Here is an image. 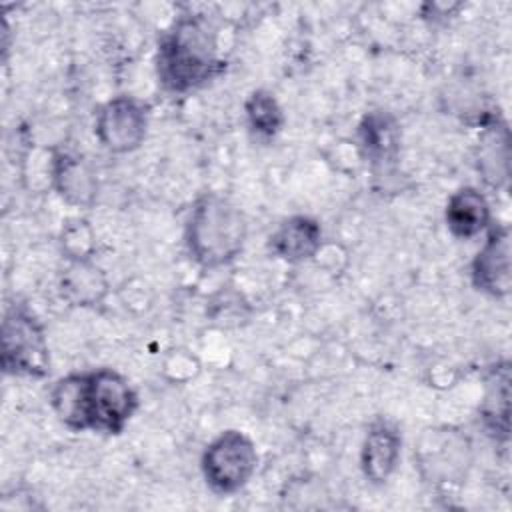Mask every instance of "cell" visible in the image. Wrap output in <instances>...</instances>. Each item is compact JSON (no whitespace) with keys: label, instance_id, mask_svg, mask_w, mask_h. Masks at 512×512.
<instances>
[{"label":"cell","instance_id":"obj_17","mask_svg":"<svg viewBox=\"0 0 512 512\" xmlns=\"http://www.w3.org/2000/svg\"><path fill=\"white\" fill-rule=\"evenodd\" d=\"M60 252L66 260H90L96 252V232L86 218H68L58 236Z\"/></svg>","mask_w":512,"mask_h":512},{"label":"cell","instance_id":"obj_9","mask_svg":"<svg viewBox=\"0 0 512 512\" xmlns=\"http://www.w3.org/2000/svg\"><path fill=\"white\" fill-rule=\"evenodd\" d=\"M52 188L66 204L90 208L98 196V178L94 168L80 154L54 150Z\"/></svg>","mask_w":512,"mask_h":512},{"label":"cell","instance_id":"obj_4","mask_svg":"<svg viewBox=\"0 0 512 512\" xmlns=\"http://www.w3.org/2000/svg\"><path fill=\"white\" fill-rule=\"evenodd\" d=\"M2 370L8 376L44 378L50 372V348L42 322L22 304L4 312Z\"/></svg>","mask_w":512,"mask_h":512},{"label":"cell","instance_id":"obj_3","mask_svg":"<svg viewBox=\"0 0 512 512\" xmlns=\"http://www.w3.org/2000/svg\"><path fill=\"white\" fill-rule=\"evenodd\" d=\"M246 236V218L226 196L206 192L194 200L186 218L184 244L198 266L206 270L228 266L242 252Z\"/></svg>","mask_w":512,"mask_h":512},{"label":"cell","instance_id":"obj_10","mask_svg":"<svg viewBox=\"0 0 512 512\" xmlns=\"http://www.w3.org/2000/svg\"><path fill=\"white\" fill-rule=\"evenodd\" d=\"M356 146L364 160L374 168H386L396 162L400 152V126L386 110L366 112L356 130Z\"/></svg>","mask_w":512,"mask_h":512},{"label":"cell","instance_id":"obj_16","mask_svg":"<svg viewBox=\"0 0 512 512\" xmlns=\"http://www.w3.org/2000/svg\"><path fill=\"white\" fill-rule=\"evenodd\" d=\"M244 114L250 130L262 138H274L286 124V116L278 98L264 88L250 92L244 102Z\"/></svg>","mask_w":512,"mask_h":512},{"label":"cell","instance_id":"obj_6","mask_svg":"<svg viewBox=\"0 0 512 512\" xmlns=\"http://www.w3.org/2000/svg\"><path fill=\"white\" fill-rule=\"evenodd\" d=\"M94 134L112 154L134 152L148 134V108L132 96H114L98 108Z\"/></svg>","mask_w":512,"mask_h":512},{"label":"cell","instance_id":"obj_11","mask_svg":"<svg viewBox=\"0 0 512 512\" xmlns=\"http://www.w3.org/2000/svg\"><path fill=\"white\" fill-rule=\"evenodd\" d=\"M268 246L274 256L288 264L312 260L322 250V226L306 214L290 216L270 234Z\"/></svg>","mask_w":512,"mask_h":512},{"label":"cell","instance_id":"obj_7","mask_svg":"<svg viewBox=\"0 0 512 512\" xmlns=\"http://www.w3.org/2000/svg\"><path fill=\"white\" fill-rule=\"evenodd\" d=\"M486 232L470 262V280L478 292L502 300L512 290V236L506 224H492Z\"/></svg>","mask_w":512,"mask_h":512},{"label":"cell","instance_id":"obj_18","mask_svg":"<svg viewBox=\"0 0 512 512\" xmlns=\"http://www.w3.org/2000/svg\"><path fill=\"white\" fill-rule=\"evenodd\" d=\"M198 370H200L198 360L192 354H188L186 350H172V354L168 356V360L164 364L166 376L174 382L190 380L198 374Z\"/></svg>","mask_w":512,"mask_h":512},{"label":"cell","instance_id":"obj_5","mask_svg":"<svg viewBox=\"0 0 512 512\" xmlns=\"http://www.w3.org/2000/svg\"><path fill=\"white\" fill-rule=\"evenodd\" d=\"M258 468V452L250 436L240 430L220 432L202 452L200 470L206 486L216 494L242 490Z\"/></svg>","mask_w":512,"mask_h":512},{"label":"cell","instance_id":"obj_15","mask_svg":"<svg viewBox=\"0 0 512 512\" xmlns=\"http://www.w3.org/2000/svg\"><path fill=\"white\" fill-rule=\"evenodd\" d=\"M484 428L498 440L510 438V364L502 362L492 368L486 378V392L480 404Z\"/></svg>","mask_w":512,"mask_h":512},{"label":"cell","instance_id":"obj_2","mask_svg":"<svg viewBox=\"0 0 512 512\" xmlns=\"http://www.w3.org/2000/svg\"><path fill=\"white\" fill-rule=\"evenodd\" d=\"M216 28L196 14H184L158 42L156 76L164 90L186 94L214 80L224 68Z\"/></svg>","mask_w":512,"mask_h":512},{"label":"cell","instance_id":"obj_1","mask_svg":"<svg viewBox=\"0 0 512 512\" xmlns=\"http://www.w3.org/2000/svg\"><path fill=\"white\" fill-rule=\"evenodd\" d=\"M56 418L72 432L118 436L138 410V394L114 368H94L62 376L50 388Z\"/></svg>","mask_w":512,"mask_h":512},{"label":"cell","instance_id":"obj_14","mask_svg":"<svg viewBox=\"0 0 512 512\" xmlns=\"http://www.w3.org/2000/svg\"><path fill=\"white\" fill-rule=\"evenodd\" d=\"M478 172L492 188H504L510 180V130L500 118H492L478 142Z\"/></svg>","mask_w":512,"mask_h":512},{"label":"cell","instance_id":"obj_8","mask_svg":"<svg viewBox=\"0 0 512 512\" xmlns=\"http://www.w3.org/2000/svg\"><path fill=\"white\" fill-rule=\"evenodd\" d=\"M402 450V436L388 420H374L360 448V468L370 484H384L394 474Z\"/></svg>","mask_w":512,"mask_h":512},{"label":"cell","instance_id":"obj_12","mask_svg":"<svg viewBox=\"0 0 512 512\" xmlns=\"http://www.w3.org/2000/svg\"><path fill=\"white\" fill-rule=\"evenodd\" d=\"M444 222L454 238H476L492 226L490 202L478 188L462 186L450 194L444 208Z\"/></svg>","mask_w":512,"mask_h":512},{"label":"cell","instance_id":"obj_13","mask_svg":"<svg viewBox=\"0 0 512 512\" xmlns=\"http://www.w3.org/2000/svg\"><path fill=\"white\" fill-rule=\"evenodd\" d=\"M108 290V278L104 270L94 262V258L66 260V266L58 278V292L70 306H96L108 296Z\"/></svg>","mask_w":512,"mask_h":512}]
</instances>
